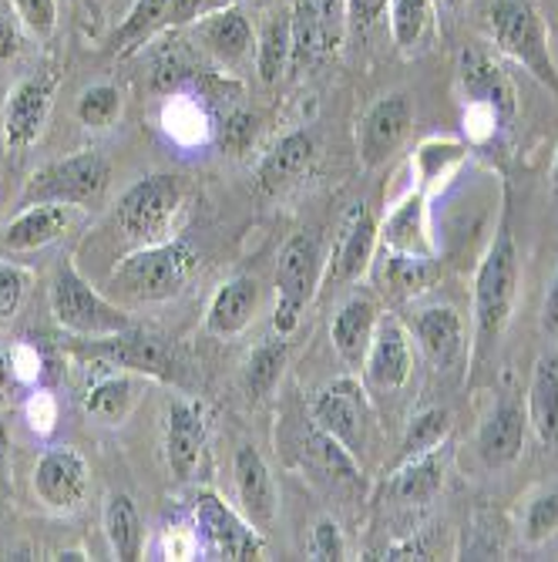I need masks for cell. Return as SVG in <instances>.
I'll use <instances>...</instances> for the list:
<instances>
[{"mask_svg":"<svg viewBox=\"0 0 558 562\" xmlns=\"http://www.w3.org/2000/svg\"><path fill=\"white\" fill-rule=\"evenodd\" d=\"M519 246L509 226H501L498 236L491 239L485 260L475 273V337H478V357L498 344L515 311L519 296Z\"/></svg>","mask_w":558,"mask_h":562,"instance_id":"cell-1","label":"cell"},{"mask_svg":"<svg viewBox=\"0 0 558 562\" xmlns=\"http://www.w3.org/2000/svg\"><path fill=\"white\" fill-rule=\"evenodd\" d=\"M195 270V249L185 239L145 243L115 267L112 286L138 303H159L189 283Z\"/></svg>","mask_w":558,"mask_h":562,"instance_id":"cell-2","label":"cell"},{"mask_svg":"<svg viewBox=\"0 0 558 562\" xmlns=\"http://www.w3.org/2000/svg\"><path fill=\"white\" fill-rule=\"evenodd\" d=\"M488 31L504 58H512L558 98V68L548 50L545 21L532 0H494L488 8Z\"/></svg>","mask_w":558,"mask_h":562,"instance_id":"cell-3","label":"cell"},{"mask_svg":"<svg viewBox=\"0 0 558 562\" xmlns=\"http://www.w3.org/2000/svg\"><path fill=\"white\" fill-rule=\"evenodd\" d=\"M112 166L101 151H75L58 162L41 166L18 195V210L37 206V202H61V206L91 210L109 192Z\"/></svg>","mask_w":558,"mask_h":562,"instance_id":"cell-4","label":"cell"},{"mask_svg":"<svg viewBox=\"0 0 558 562\" xmlns=\"http://www.w3.org/2000/svg\"><path fill=\"white\" fill-rule=\"evenodd\" d=\"M50 314H55L58 327L84 340H101L132 330V317L118 303L101 296L71 260H61L55 280H50Z\"/></svg>","mask_w":558,"mask_h":562,"instance_id":"cell-5","label":"cell"},{"mask_svg":"<svg viewBox=\"0 0 558 562\" xmlns=\"http://www.w3.org/2000/svg\"><path fill=\"white\" fill-rule=\"evenodd\" d=\"M182 202H185V186L179 176L172 172L145 176L135 186H128L125 195L118 199L115 223L138 246L162 243L169 239V226L175 223Z\"/></svg>","mask_w":558,"mask_h":562,"instance_id":"cell-6","label":"cell"},{"mask_svg":"<svg viewBox=\"0 0 558 562\" xmlns=\"http://www.w3.org/2000/svg\"><path fill=\"white\" fill-rule=\"evenodd\" d=\"M323 283V246L314 233H296L280 249L276 263V334L289 337L299 327V317Z\"/></svg>","mask_w":558,"mask_h":562,"instance_id":"cell-7","label":"cell"},{"mask_svg":"<svg viewBox=\"0 0 558 562\" xmlns=\"http://www.w3.org/2000/svg\"><path fill=\"white\" fill-rule=\"evenodd\" d=\"M61 78L58 71L41 68L24 75L4 101V112H0V128H4V145L8 151H27L47 128L50 109H55Z\"/></svg>","mask_w":558,"mask_h":562,"instance_id":"cell-8","label":"cell"},{"mask_svg":"<svg viewBox=\"0 0 558 562\" xmlns=\"http://www.w3.org/2000/svg\"><path fill=\"white\" fill-rule=\"evenodd\" d=\"M195 542L209 559H229V562H249L260 559L263 552V539L252 529V522L239 519L213 492H202L195 498Z\"/></svg>","mask_w":558,"mask_h":562,"instance_id":"cell-9","label":"cell"},{"mask_svg":"<svg viewBox=\"0 0 558 562\" xmlns=\"http://www.w3.org/2000/svg\"><path fill=\"white\" fill-rule=\"evenodd\" d=\"M367 397L364 387L353 378H337L320 391L314 401V422L317 428L333 438L350 458H361L367 445Z\"/></svg>","mask_w":558,"mask_h":562,"instance_id":"cell-10","label":"cell"},{"mask_svg":"<svg viewBox=\"0 0 558 562\" xmlns=\"http://www.w3.org/2000/svg\"><path fill=\"white\" fill-rule=\"evenodd\" d=\"M414 125V101L411 94L394 91L377 98L374 105L364 112L357 125V156L367 169L384 166L394 151L403 145V138L411 135Z\"/></svg>","mask_w":558,"mask_h":562,"instance_id":"cell-11","label":"cell"},{"mask_svg":"<svg viewBox=\"0 0 558 562\" xmlns=\"http://www.w3.org/2000/svg\"><path fill=\"white\" fill-rule=\"evenodd\" d=\"M458 88L465 105H478L488 109L501 119V125H509L515 119L519 98H515V85L488 50L481 47H465L462 61H458Z\"/></svg>","mask_w":558,"mask_h":562,"instance_id":"cell-12","label":"cell"},{"mask_svg":"<svg viewBox=\"0 0 558 562\" xmlns=\"http://www.w3.org/2000/svg\"><path fill=\"white\" fill-rule=\"evenodd\" d=\"M34 492L50 513H75L88 495V465L75 448H47L34 465Z\"/></svg>","mask_w":558,"mask_h":562,"instance_id":"cell-13","label":"cell"},{"mask_svg":"<svg viewBox=\"0 0 558 562\" xmlns=\"http://www.w3.org/2000/svg\"><path fill=\"white\" fill-rule=\"evenodd\" d=\"M377 243H380V226H377L374 213L364 206V202H357V206L350 210L346 223H343L340 243H337L333 257L327 263L323 280L327 283H357V280H364L367 270L374 267Z\"/></svg>","mask_w":558,"mask_h":562,"instance_id":"cell-14","label":"cell"},{"mask_svg":"<svg viewBox=\"0 0 558 562\" xmlns=\"http://www.w3.org/2000/svg\"><path fill=\"white\" fill-rule=\"evenodd\" d=\"M206 448V412L195 401H172L166 422V465L175 482H189L198 472Z\"/></svg>","mask_w":558,"mask_h":562,"instance_id":"cell-15","label":"cell"},{"mask_svg":"<svg viewBox=\"0 0 558 562\" xmlns=\"http://www.w3.org/2000/svg\"><path fill=\"white\" fill-rule=\"evenodd\" d=\"M232 479H236V495L242 502L246 519L257 529H270L280 508V495H276V482L270 465L263 462V454L252 445H239L236 458H232Z\"/></svg>","mask_w":558,"mask_h":562,"instance_id":"cell-16","label":"cell"},{"mask_svg":"<svg viewBox=\"0 0 558 562\" xmlns=\"http://www.w3.org/2000/svg\"><path fill=\"white\" fill-rule=\"evenodd\" d=\"M525 431H528L525 407L512 397L498 401L494 412L478 428V458L488 469L512 465L525 448Z\"/></svg>","mask_w":558,"mask_h":562,"instance_id":"cell-17","label":"cell"},{"mask_svg":"<svg viewBox=\"0 0 558 562\" xmlns=\"http://www.w3.org/2000/svg\"><path fill=\"white\" fill-rule=\"evenodd\" d=\"M364 371L371 378V384L384 387V391H397L408 384L411 378V340L408 330L400 327L397 317H380L371 350L364 357Z\"/></svg>","mask_w":558,"mask_h":562,"instance_id":"cell-18","label":"cell"},{"mask_svg":"<svg viewBox=\"0 0 558 562\" xmlns=\"http://www.w3.org/2000/svg\"><path fill=\"white\" fill-rule=\"evenodd\" d=\"M75 223V206H61V202H37V206L21 210L4 236H0V246L8 252H34L44 249L55 239H61Z\"/></svg>","mask_w":558,"mask_h":562,"instance_id":"cell-19","label":"cell"},{"mask_svg":"<svg viewBox=\"0 0 558 562\" xmlns=\"http://www.w3.org/2000/svg\"><path fill=\"white\" fill-rule=\"evenodd\" d=\"M377 321H380L377 303L364 293H353L350 300L340 303V311L333 314V324H330V340L346 368H364Z\"/></svg>","mask_w":558,"mask_h":562,"instance_id":"cell-20","label":"cell"},{"mask_svg":"<svg viewBox=\"0 0 558 562\" xmlns=\"http://www.w3.org/2000/svg\"><path fill=\"white\" fill-rule=\"evenodd\" d=\"M192 34L202 44V50H209V55L216 61H223V65L246 61L252 44H257V41H252V27H249V21L242 18L239 8H219V11L202 14L192 24Z\"/></svg>","mask_w":558,"mask_h":562,"instance_id":"cell-21","label":"cell"},{"mask_svg":"<svg viewBox=\"0 0 558 562\" xmlns=\"http://www.w3.org/2000/svg\"><path fill=\"white\" fill-rule=\"evenodd\" d=\"M257 306H260V286L257 280L249 277H232L226 280L213 303H209V314H206V330L213 337H236L242 334L252 317H257Z\"/></svg>","mask_w":558,"mask_h":562,"instance_id":"cell-22","label":"cell"},{"mask_svg":"<svg viewBox=\"0 0 558 562\" xmlns=\"http://www.w3.org/2000/svg\"><path fill=\"white\" fill-rule=\"evenodd\" d=\"M380 243L390 252H408V257H434L424 216V192H411L387 213L380 226Z\"/></svg>","mask_w":558,"mask_h":562,"instance_id":"cell-23","label":"cell"},{"mask_svg":"<svg viewBox=\"0 0 558 562\" xmlns=\"http://www.w3.org/2000/svg\"><path fill=\"white\" fill-rule=\"evenodd\" d=\"M414 337L434 368H451L465 350V327L451 306H428L414 317Z\"/></svg>","mask_w":558,"mask_h":562,"instance_id":"cell-24","label":"cell"},{"mask_svg":"<svg viewBox=\"0 0 558 562\" xmlns=\"http://www.w3.org/2000/svg\"><path fill=\"white\" fill-rule=\"evenodd\" d=\"M91 353L109 357L112 364L138 371V374H151V378H172V357L162 347V340L156 337H132L128 330L101 337L98 347H91Z\"/></svg>","mask_w":558,"mask_h":562,"instance_id":"cell-25","label":"cell"},{"mask_svg":"<svg viewBox=\"0 0 558 562\" xmlns=\"http://www.w3.org/2000/svg\"><path fill=\"white\" fill-rule=\"evenodd\" d=\"M175 18H189V11L182 8V0H135L128 18L122 21V27L112 34L109 50H112V55H128V50L141 47L159 31H166Z\"/></svg>","mask_w":558,"mask_h":562,"instance_id":"cell-26","label":"cell"},{"mask_svg":"<svg viewBox=\"0 0 558 562\" xmlns=\"http://www.w3.org/2000/svg\"><path fill=\"white\" fill-rule=\"evenodd\" d=\"M528 428L542 445H558V353H542L528 384Z\"/></svg>","mask_w":558,"mask_h":562,"instance_id":"cell-27","label":"cell"},{"mask_svg":"<svg viewBox=\"0 0 558 562\" xmlns=\"http://www.w3.org/2000/svg\"><path fill=\"white\" fill-rule=\"evenodd\" d=\"M314 162V138L307 132H289L283 135L273 151H266V159L257 169V182L266 192H276L289 182H296Z\"/></svg>","mask_w":558,"mask_h":562,"instance_id":"cell-28","label":"cell"},{"mask_svg":"<svg viewBox=\"0 0 558 562\" xmlns=\"http://www.w3.org/2000/svg\"><path fill=\"white\" fill-rule=\"evenodd\" d=\"M333 47V31L310 8V0H293L289 11V68L303 71Z\"/></svg>","mask_w":558,"mask_h":562,"instance_id":"cell-29","label":"cell"},{"mask_svg":"<svg viewBox=\"0 0 558 562\" xmlns=\"http://www.w3.org/2000/svg\"><path fill=\"white\" fill-rule=\"evenodd\" d=\"M444 465H447V451L431 448L424 454H414L408 462H400L394 472V495L400 502H431L441 485H444Z\"/></svg>","mask_w":558,"mask_h":562,"instance_id":"cell-30","label":"cell"},{"mask_svg":"<svg viewBox=\"0 0 558 562\" xmlns=\"http://www.w3.org/2000/svg\"><path fill=\"white\" fill-rule=\"evenodd\" d=\"M105 536L109 546L115 552V559L122 562H135L141 559V542H145V529H141V516L128 495H112L105 502Z\"/></svg>","mask_w":558,"mask_h":562,"instance_id":"cell-31","label":"cell"},{"mask_svg":"<svg viewBox=\"0 0 558 562\" xmlns=\"http://www.w3.org/2000/svg\"><path fill=\"white\" fill-rule=\"evenodd\" d=\"M390 34L394 44L411 55V50L424 47V41L434 31V0H390Z\"/></svg>","mask_w":558,"mask_h":562,"instance_id":"cell-32","label":"cell"},{"mask_svg":"<svg viewBox=\"0 0 558 562\" xmlns=\"http://www.w3.org/2000/svg\"><path fill=\"white\" fill-rule=\"evenodd\" d=\"M283 368H286V340H283V334L280 337H266L257 350L249 353V361L242 368V387H246V394L252 401L266 397L276 387Z\"/></svg>","mask_w":558,"mask_h":562,"instance_id":"cell-33","label":"cell"},{"mask_svg":"<svg viewBox=\"0 0 558 562\" xmlns=\"http://www.w3.org/2000/svg\"><path fill=\"white\" fill-rule=\"evenodd\" d=\"M135 404V384L125 374H112L105 381H98L84 394V412L101 422V425H122Z\"/></svg>","mask_w":558,"mask_h":562,"instance_id":"cell-34","label":"cell"},{"mask_svg":"<svg viewBox=\"0 0 558 562\" xmlns=\"http://www.w3.org/2000/svg\"><path fill=\"white\" fill-rule=\"evenodd\" d=\"M468 156V145L462 142H451V138H428L418 156H414V172L421 179V189L428 186H437V182H447L454 172L462 169Z\"/></svg>","mask_w":558,"mask_h":562,"instance_id":"cell-35","label":"cell"},{"mask_svg":"<svg viewBox=\"0 0 558 562\" xmlns=\"http://www.w3.org/2000/svg\"><path fill=\"white\" fill-rule=\"evenodd\" d=\"M434 280V257H408L384 249V286L394 296H418Z\"/></svg>","mask_w":558,"mask_h":562,"instance_id":"cell-36","label":"cell"},{"mask_svg":"<svg viewBox=\"0 0 558 562\" xmlns=\"http://www.w3.org/2000/svg\"><path fill=\"white\" fill-rule=\"evenodd\" d=\"M257 71L266 85H276L289 71V18H270L257 44Z\"/></svg>","mask_w":558,"mask_h":562,"instance_id":"cell-37","label":"cell"},{"mask_svg":"<svg viewBox=\"0 0 558 562\" xmlns=\"http://www.w3.org/2000/svg\"><path fill=\"white\" fill-rule=\"evenodd\" d=\"M454 428V418L447 407H428V412L414 415L408 431H403V441H400V462H408L414 454H424L431 448H441L447 441Z\"/></svg>","mask_w":558,"mask_h":562,"instance_id":"cell-38","label":"cell"},{"mask_svg":"<svg viewBox=\"0 0 558 562\" xmlns=\"http://www.w3.org/2000/svg\"><path fill=\"white\" fill-rule=\"evenodd\" d=\"M122 109H125V94L115 85H91L78 94L75 115L84 128L105 132L122 119Z\"/></svg>","mask_w":558,"mask_h":562,"instance_id":"cell-39","label":"cell"},{"mask_svg":"<svg viewBox=\"0 0 558 562\" xmlns=\"http://www.w3.org/2000/svg\"><path fill=\"white\" fill-rule=\"evenodd\" d=\"M558 532V492H538L522 513V536L528 546L545 542Z\"/></svg>","mask_w":558,"mask_h":562,"instance_id":"cell-40","label":"cell"},{"mask_svg":"<svg viewBox=\"0 0 558 562\" xmlns=\"http://www.w3.org/2000/svg\"><path fill=\"white\" fill-rule=\"evenodd\" d=\"M11 11L18 18V24L37 37V41H50L58 31V0H11Z\"/></svg>","mask_w":558,"mask_h":562,"instance_id":"cell-41","label":"cell"},{"mask_svg":"<svg viewBox=\"0 0 558 562\" xmlns=\"http://www.w3.org/2000/svg\"><path fill=\"white\" fill-rule=\"evenodd\" d=\"M24 293H27V270L0 263V321H11L21 311Z\"/></svg>","mask_w":558,"mask_h":562,"instance_id":"cell-42","label":"cell"},{"mask_svg":"<svg viewBox=\"0 0 558 562\" xmlns=\"http://www.w3.org/2000/svg\"><path fill=\"white\" fill-rule=\"evenodd\" d=\"M310 552L314 559L320 562H340L346 555V542H343V532L333 519H320L314 526V536H310Z\"/></svg>","mask_w":558,"mask_h":562,"instance_id":"cell-43","label":"cell"},{"mask_svg":"<svg viewBox=\"0 0 558 562\" xmlns=\"http://www.w3.org/2000/svg\"><path fill=\"white\" fill-rule=\"evenodd\" d=\"M27 422L37 435H50L58 425V401L50 397L47 391H37L31 401H27Z\"/></svg>","mask_w":558,"mask_h":562,"instance_id":"cell-44","label":"cell"},{"mask_svg":"<svg viewBox=\"0 0 558 562\" xmlns=\"http://www.w3.org/2000/svg\"><path fill=\"white\" fill-rule=\"evenodd\" d=\"M387 4H390V0H346V18H350L353 27L367 31L384 18Z\"/></svg>","mask_w":558,"mask_h":562,"instance_id":"cell-45","label":"cell"},{"mask_svg":"<svg viewBox=\"0 0 558 562\" xmlns=\"http://www.w3.org/2000/svg\"><path fill=\"white\" fill-rule=\"evenodd\" d=\"M18 50H21V24L8 8H0V65L11 61Z\"/></svg>","mask_w":558,"mask_h":562,"instance_id":"cell-46","label":"cell"},{"mask_svg":"<svg viewBox=\"0 0 558 562\" xmlns=\"http://www.w3.org/2000/svg\"><path fill=\"white\" fill-rule=\"evenodd\" d=\"M11 368H14L18 381H37V374H41V357H37V350L27 347V344H21L11 353Z\"/></svg>","mask_w":558,"mask_h":562,"instance_id":"cell-47","label":"cell"},{"mask_svg":"<svg viewBox=\"0 0 558 562\" xmlns=\"http://www.w3.org/2000/svg\"><path fill=\"white\" fill-rule=\"evenodd\" d=\"M542 330L548 337H558V270L548 283V293H545V303H542Z\"/></svg>","mask_w":558,"mask_h":562,"instance_id":"cell-48","label":"cell"},{"mask_svg":"<svg viewBox=\"0 0 558 562\" xmlns=\"http://www.w3.org/2000/svg\"><path fill=\"white\" fill-rule=\"evenodd\" d=\"M310 8L320 14V21L330 31H337L343 24V18H346V0H310Z\"/></svg>","mask_w":558,"mask_h":562,"instance_id":"cell-49","label":"cell"},{"mask_svg":"<svg viewBox=\"0 0 558 562\" xmlns=\"http://www.w3.org/2000/svg\"><path fill=\"white\" fill-rule=\"evenodd\" d=\"M252 125H257V122H252L249 115H232L229 119V125H226V142L232 145V148H246L249 145V138H252Z\"/></svg>","mask_w":558,"mask_h":562,"instance_id":"cell-50","label":"cell"},{"mask_svg":"<svg viewBox=\"0 0 558 562\" xmlns=\"http://www.w3.org/2000/svg\"><path fill=\"white\" fill-rule=\"evenodd\" d=\"M387 559H428V546L418 542V539H408V542H397L387 549Z\"/></svg>","mask_w":558,"mask_h":562,"instance_id":"cell-51","label":"cell"},{"mask_svg":"<svg viewBox=\"0 0 558 562\" xmlns=\"http://www.w3.org/2000/svg\"><path fill=\"white\" fill-rule=\"evenodd\" d=\"M18 381V374H14V368H11V361L4 353H0V397H4L8 391H11V384Z\"/></svg>","mask_w":558,"mask_h":562,"instance_id":"cell-52","label":"cell"},{"mask_svg":"<svg viewBox=\"0 0 558 562\" xmlns=\"http://www.w3.org/2000/svg\"><path fill=\"white\" fill-rule=\"evenodd\" d=\"M548 186H551V195L558 199V151H555V159H551V172H548Z\"/></svg>","mask_w":558,"mask_h":562,"instance_id":"cell-53","label":"cell"},{"mask_svg":"<svg viewBox=\"0 0 558 562\" xmlns=\"http://www.w3.org/2000/svg\"><path fill=\"white\" fill-rule=\"evenodd\" d=\"M4 454H8V422L0 415V462H4Z\"/></svg>","mask_w":558,"mask_h":562,"instance_id":"cell-54","label":"cell"},{"mask_svg":"<svg viewBox=\"0 0 558 562\" xmlns=\"http://www.w3.org/2000/svg\"><path fill=\"white\" fill-rule=\"evenodd\" d=\"M55 559H58V562H65V559H88V555H84L81 549H61Z\"/></svg>","mask_w":558,"mask_h":562,"instance_id":"cell-55","label":"cell"},{"mask_svg":"<svg viewBox=\"0 0 558 562\" xmlns=\"http://www.w3.org/2000/svg\"><path fill=\"white\" fill-rule=\"evenodd\" d=\"M437 4H441V8H447V11H458V8L465 4V0H437Z\"/></svg>","mask_w":558,"mask_h":562,"instance_id":"cell-56","label":"cell"}]
</instances>
